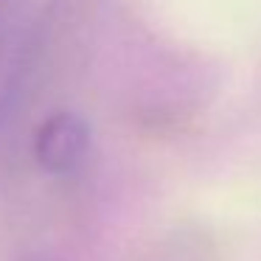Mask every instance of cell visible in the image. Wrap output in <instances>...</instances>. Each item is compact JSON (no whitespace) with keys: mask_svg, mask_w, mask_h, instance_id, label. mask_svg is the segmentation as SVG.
Instances as JSON below:
<instances>
[{"mask_svg":"<svg viewBox=\"0 0 261 261\" xmlns=\"http://www.w3.org/2000/svg\"><path fill=\"white\" fill-rule=\"evenodd\" d=\"M93 149L90 124L79 113H51L34 132V160L51 177H73L85 169Z\"/></svg>","mask_w":261,"mask_h":261,"instance_id":"obj_1","label":"cell"},{"mask_svg":"<svg viewBox=\"0 0 261 261\" xmlns=\"http://www.w3.org/2000/svg\"><path fill=\"white\" fill-rule=\"evenodd\" d=\"M0 3H3V0H0Z\"/></svg>","mask_w":261,"mask_h":261,"instance_id":"obj_2","label":"cell"}]
</instances>
